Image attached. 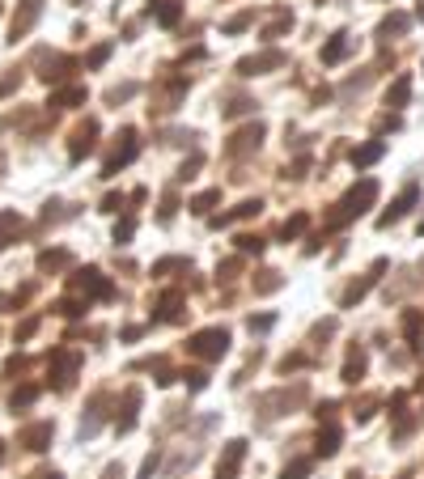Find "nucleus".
<instances>
[{
  "label": "nucleus",
  "instance_id": "obj_20",
  "mask_svg": "<svg viewBox=\"0 0 424 479\" xmlns=\"http://www.w3.org/2000/svg\"><path fill=\"white\" fill-rule=\"evenodd\" d=\"M403 30H407V13H391L382 22V34H403Z\"/></svg>",
  "mask_w": 424,
  "mask_h": 479
},
{
  "label": "nucleus",
  "instance_id": "obj_13",
  "mask_svg": "<svg viewBox=\"0 0 424 479\" xmlns=\"http://www.w3.org/2000/svg\"><path fill=\"white\" fill-rule=\"evenodd\" d=\"M407 93H411V77H399V81L386 89V106H403V102H407Z\"/></svg>",
  "mask_w": 424,
  "mask_h": 479
},
{
  "label": "nucleus",
  "instance_id": "obj_15",
  "mask_svg": "<svg viewBox=\"0 0 424 479\" xmlns=\"http://www.w3.org/2000/svg\"><path fill=\"white\" fill-rule=\"evenodd\" d=\"M361 374H365V352H352L344 365V382H361Z\"/></svg>",
  "mask_w": 424,
  "mask_h": 479
},
{
  "label": "nucleus",
  "instance_id": "obj_21",
  "mask_svg": "<svg viewBox=\"0 0 424 479\" xmlns=\"http://www.w3.org/2000/svg\"><path fill=\"white\" fill-rule=\"evenodd\" d=\"M13 229H22V221H17V212H5V217H0V246H5V238H9Z\"/></svg>",
  "mask_w": 424,
  "mask_h": 479
},
{
  "label": "nucleus",
  "instance_id": "obj_27",
  "mask_svg": "<svg viewBox=\"0 0 424 479\" xmlns=\"http://www.w3.org/2000/svg\"><path fill=\"white\" fill-rule=\"evenodd\" d=\"M238 246H242L246 254H250V250H255V254L263 250V242H259V238H250V234H242V238H238Z\"/></svg>",
  "mask_w": 424,
  "mask_h": 479
},
{
  "label": "nucleus",
  "instance_id": "obj_31",
  "mask_svg": "<svg viewBox=\"0 0 424 479\" xmlns=\"http://www.w3.org/2000/svg\"><path fill=\"white\" fill-rule=\"evenodd\" d=\"M272 327V318L268 314H263V318H250V331H268Z\"/></svg>",
  "mask_w": 424,
  "mask_h": 479
},
{
  "label": "nucleus",
  "instance_id": "obj_19",
  "mask_svg": "<svg viewBox=\"0 0 424 479\" xmlns=\"http://www.w3.org/2000/svg\"><path fill=\"white\" fill-rule=\"evenodd\" d=\"M217 199H221V191H204V195L191 199V212H199V217H204V212H212V204H217Z\"/></svg>",
  "mask_w": 424,
  "mask_h": 479
},
{
  "label": "nucleus",
  "instance_id": "obj_12",
  "mask_svg": "<svg viewBox=\"0 0 424 479\" xmlns=\"http://www.w3.org/2000/svg\"><path fill=\"white\" fill-rule=\"evenodd\" d=\"M93 132H98L93 123H85V132H77V140H73V162H81V157L93 149Z\"/></svg>",
  "mask_w": 424,
  "mask_h": 479
},
{
  "label": "nucleus",
  "instance_id": "obj_23",
  "mask_svg": "<svg viewBox=\"0 0 424 479\" xmlns=\"http://www.w3.org/2000/svg\"><path fill=\"white\" fill-rule=\"evenodd\" d=\"M403 331H407V340H416V335H420V314H416V310H407V314H403Z\"/></svg>",
  "mask_w": 424,
  "mask_h": 479
},
{
  "label": "nucleus",
  "instance_id": "obj_33",
  "mask_svg": "<svg viewBox=\"0 0 424 479\" xmlns=\"http://www.w3.org/2000/svg\"><path fill=\"white\" fill-rule=\"evenodd\" d=\"M416 17H420V22H424V0H420V9H416Z\"/></svg>",
  "mask_w": 424,
  "mask_h": 479
},
{
  "label": "nucleus",
  "instance_id": "obj_24",
  "mask_svg": "<svg viewBox=\"0 0 424 479\" xmlns=\"http://www.w3.org/2000/svg\"><path fill=\"white\" fill-rule=\"evenodd\" d=\"M305 475H310V462L301 458V462H293V466H285V475H280V479H305Z\"/></svg>",
  "mask_w": 424,
  "mask_h": 479
},
{
  "label": "nucleus",
  "instance_id": "obj_10",
  "mask_svg": "<svg viewBox=\"0 0 424 479\" xmlns=\"http://www.w3.org/2000/svg\"><path fill=\"white\" fill-rule=\"evenodd\" d=\"M348 51H352V38H348V34H335V38L323 47V64H340Z\"/></svg>",
  "mask_w": 424,
  "mask_h": 479
},
{
  "label": "nucleus",
  "instance_id": "obj_26",
  "mask_svg": "<svg viewBox=\"0 0 424 479\" xmlns=\"http://www.w3.org/2000/svg\"><path fill=\"white\" fill-rule=\"evenodd\" d=\"M301 229H305V212H297L293 221H285V238H297Z\"/></svg>",
  "mask_w": 424,
  "mask_h": 479
},
{
  "label": "nucleus",
  "instance_id": "obj_2",
  "mask_svg": "<svg viewBox=\"0 0 424 479\" xmlns=\"http://www.w3.org/2000/svg\"><path fill=\"white\" fill-rule=\"evenodd\" d=\"M187 348H191L195 356H204V360H217V356L229 352V331H225V327H208V331H199Z\"/></svg>",
  "mask_w": 424,
  "mask_h": 479
},
{
  "label": "nucleus",
  "instance_id": "obj_32",
  "mask_svg": "<svg viewBox=\"0 0 424 479\" xmlns=\"http://www.w3.org/2000/svg\"><path fill=\"white\" fill-rule=\"evenodd\" d=\"M119 204H123V195H106V204H102V208H106V212H119Z\"/></svg>",
  "mask_w": 424,
  "mask_h": 479
},
{
  "label": "nucleus",
  "instance_id": "obj_30",
  "mask_svg": "<svg viewBox=\"0 0 424 479\" xmlns=\"http://www.w3.org/2000/svg\"><path fill=\"white\" fill-rule=\"evenodd\" d=\"M132 238V221H123V225H115V242H128Z\"/></svg>",
  "mask_w": 424,
  "mask_h": 479
},
{
  "label": "nucleus",
  "instance_id": "obj_1",
  "mask_svg": "<svg viewBox=\"0 0 424 479\" xmlns=\"http://www.w3.org/2000/svg\"><path fill=\"white\" fill-rule=\"evenodd\" d=\"M378 199V183L374 178H361L344 199H340V208L331 212V225H344V221H352V217H361V212L369 208V204H374Z\"/></svg>",
  "mask_w": 424,
  "mask_h": 479
},
{
  "label": "nucleus",
  "instance_id": "obj_18",
  "mask_svg": "<svg viewBox=\"0 0 424 479\" xmlns=\"http://www.w3.org/2000/svg\"><path fill=\"white\" fill-rule=\"evenodd\" d=\"M64 263H68V254H64V250H47V254H38V268H43V272L64 268Z\"/></svg>",
  "mask_w": 424,
  "mask_h": 479
},
{
  "label": "nucleus",
  "instance_id": "obj_17",
  "mask_svg": "<svg viewBox=\"0 0 424 479\" xmlns=\"http://www.w3.org/2000/svg\"><path fill=\"white\" fill-rule=\"evenodd\" d=\"M340 450V433L335 429H327V433H318V454H323V458H331Z\"/></svg>",
  "mask_w": 424,
  "mask_h": 479
},
{
  "label": "nucleus",
  "instance_id": "obj_8",
  "mask_svg": "<svg viewBox=\"0 0 424 479\" xmlns=\"http://www.w3.org/2000/svg\"><path fill=\"white\" fill-rule=\"evenodd\" d=\"M382 153H386V144H382V140H369V144L352 149V166H356V170H361V166H374Z\"/></svg>",
  "mask_w": 424,
  "mask_h": 479
},
{
  "label": "nucleus",
  "instance_id": "obj_16",
  "mask_svg": "<svg viewBox=\"0 0 424 479\" xmlns=\"http://www.w3.org/2000/svg\"><path fill=\"white\" fill-rule=\"evenodd\" d=\"M259 212H263V204H259V199H246V204H238V208L229 212V217H221L217 225H225V221H234V217H259Z\"/></svg>",
  "mask_w": 424,
  "mask_h": 479
},
{
  "label": "nucleus",
  "instance_id": "obj_7",
  "mask_svg": "<svg viewBox=\"0 0 424 479\" xmlns=\"http://www.w3.org/2000/svg\"><path fill=\"white\" fill-rule=\"evenodd\" d=\"M411 204H416V187H407V191H403V195H399V199H395V204L382 212V217H378V225H382V229H386V225H395V221L403 217V212H407Z\"/></svg>",
  "mask_w": 424,
  "mask_h": 479
},
{
  "label": "nucleus",
  "instance_id": "obj_5",
  "mask_svg": "<svg viewBox=\"0 0 424 479\" xmlns=\"http://www.w3.org/2000/svg\"><path fill=\"white\" fill-rule=\"evenodd\" d=\"M38 13H43V0H22V13L13 17V43H17V38H22V34L38 22Z\"/></svg>",
  "mask_w": 424,
  "mask_h": 479
},
{
  "label": "nucleus",
  "instance_id": "obj_35",
  "mask_svg": "<svg viewBox=\"0 0 424 479\" xmlns=\"http://www.w3.org/2000/svg\"><path fill=\"white\" fill-rule=\"evenodd\" d=\"M420 234H424V225H420Z\"/></svg>",
  "mask_w": 424,
  "mask_h": 479
},
{
  "label": "nucleus",
  "instance_id": "obj_22",
  "mask_svg": "<svg viewBox=\"0 0 424 479\" xmlns=\"http://www.w3.org/2000/svg\"><path fill=\"white\" fill-rule=\"evenodd\" d=\"M179 310H183V297H179V293H170V297L162 301V314H157V318H179Z\"/></svg>",
  "mask_w": 424,
  "mask_h": 479
},
{
  "label": "nucleus",
  "instance_id": "obj_34",
  "mask_svg": "<svg viewBox=\"0 0 424 479\" xmlns=\"http://www.w3.org/2000/svg\"><path fill=\"white\" fill-rule=\"evenodd\" d=\"M0 458H5V450H0Z\"/></svg>",
  "mask_w": 424,
  "mask_h": 479
},
{
  "label": "nucleus",
  "instance_id": "obj_29",
  "mask_svg": "<svg viewBox=\"0 0 424 479\" xmlns=\"http://www.w3.org/2000/svg\"><path fill=\"white\" fill-rule=\"evenodd\" d=\"M30 399H34V386H26V390H17V395H13V407H26Z\"/></svg>",
  "mask_w": 424,
  "mask_h": 479
},
{
  "label": "nucleus",
  "instance_id": "obj_6",
  "mask_svg": "<svg viewBox=\"0 0 424 479\" xmlns=\"http://www.w3.org/2000/svg\"><path fill=\"white\" fill-rule=\"evenodd\" d=\"M132 157H136V136H132V132H123V149L111 157V162H106V170H102V174H106V178H115V174H119V166H128Z\"/></svg>",
  "mask_w": 424,
  "mask_h": 479
},
{
  "label": "nucleus",
  "instance_id": "obj_3",
  "mask_svg": "<svg viewBox=\"0 0 424 479\" xmlns=\"http://www.w3.org/2000/svg\"><path fill=\"white\" fill-rule=\"evenodd\" d=\"M73 289H81L85 297H98V301H106V297L115 293V289H111V280H102V272H93V268H89V272H81V276L73 280Z\"/></svg>",
  "mask_w": 424,
  "mask_h": 479
},
{
  "label": "nucleus",
  "instance_id": "obj_14",
  "mask_svg": "<svg viewBox=\"0 0 424 479\" xmlns=\"http://www.w3.org/2000/svg\"><path fill=\"white\" fill-rule=\"evenodd\" d=\"M30 450H43V441H51V424H34V429H26V437H22Z\"/></svg>",
  "mask_w": 424,
  "mask_h": 479
},
{
  "label": "nucleus",
  "instance_id": "obj_11",
  "mask_svg": "<svg viewBox=\"0 0 424 479\" xmlns=\"http://www.w3.org/2000/svg\"><path fill=\"white\" fill-rule=\"evenodd\" d=\"M259 140H263V128H259V123H250L246 132H238V136H234L229 153H246V149H259Z\"/></svg>",
  "mask_w": 424,
  "mask_h": 479
},
{
  "label": "nucleus",
  "instance_id": "obj_25",
  "mask_svg": "<svg viewBox=\"0 0 424 479\" xmlns=\"http://www.w3.org/2000/svg\"><path fill=\"white\" fill-rule=\"evenodd\" d=\"M157 22H162V26H174V22H179V5H162V9H157Z\"/></svg>",
  "mask_w": 424,
  "mask_h": 479
},
{
  "label": "nucleus",
  "instance_id": "obj_4",
  "mask_svg": "<svg viewBox=\"0 0 424 479\" xmlns=\"http://www.w3.org/2000/svg\"><path fill=\"white\" fill-rule=\"evenodd\" d=\"M280 64H285L280 51H263V56L242 60V64H238V73H242V77H255V73H263V68H280Z\"/></svg>",
  "mask_w": 424,
  "mask_h": 479
},
{
  "label": "nucleus",
  "instance_id": "obj_9",
  "mask_svg": "<svg viewBox=\"0 0 424 479\" xmlns=\"http://www.w3.org/2000/svg\"><path fill=\"white\" fill-rule=\"evenodd\" d=\"M242 454H246V441H229V450H225V462L217 466V479H234V471H238Z\"/></svg>",
  "mask_w": 424,
  "mask_h": 479
},
{
  "label": "nucleus",
  "instance_id": "obj_28",
  "mask_svg": "<svg viewBox=\"0 0 424 479\" xmlns=\"http://www.w3.org/2000/svg\"><path fill=\"white\" fill-rule=\"evenodd\" d=\"M106 56H111V47H93V51H89V68H98Z\"/></svg>",
  "mask_w": 424,
  "mask_h": 479
}]
</instances>
